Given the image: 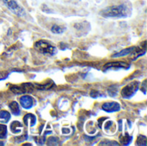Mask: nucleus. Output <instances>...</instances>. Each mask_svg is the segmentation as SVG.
I'll use <instances>...</instances> for the list:
<instances>
[{"label":"nucleus","instance_id":"nucleus-1","mask_svg":"<svg viewBox=\"0 0 147 146\" xmlns=\"http://www.w3.org/2000/svg\"><path fill=\"white\" fill-rule=\"evenodd\" d=\"M131 13V8L126 4H117L111 5L107 8H104L100 11V15L103 17H113V18H121L127 17Z\"/></svg>","mask_w":147,"mask_h":146},{"label":"nucleus","instance_id":"nucleus-2","mask_svg":"<svg viewBox=\"0 0 147 146\" xmlns=\"http://www.w3.org/2000/svg\"><path fill=\"white\" fill-rule=\"evenodd\" d=\"M34 47L37 51L44 54L53 55L55 52V47L47 40H38L34 44Z\"/></svg>","mask_w":147,"mask_h":146},{"label":"nucleus","instance_id":"nucleus-3","mask_svg":"<svg viewBox=\"0 0 147 146\" xmlns=\"http://www.w3.org/2000/svg\"><path fill=\"white\" fill-rule=\"evenodd\" d=\"M140 85V83L138 81H134V82L130 83L129 84H127L121 89V96L125 99L131 98L138 91Z\"/></svg>","mask_w":147,"mask_h":146},{"label":"nucleus","instance_id":"nucleus-4","mask_svg":"<svg viewBox=\"0 0 147 146\" xmlns=\"http://www.w3.org/2000/svg\"><path fill=\"white\" fill-rule=\"evenodd\" d=\"M4 4L7 6V8L12 11L14 14L19 15V16H23L25 15L24 9L16 3V0H3Z\"/></svg>","mask_w":147,"mask_h":146},{"label":"nucleus","instance_id":"nucleus-5","mask_svg":"<svg viewBox=\"0 0 147 146\" xmlns=\"http://www.w3.org/2000/svg\"><path fill=\"white\" fill-rule=\"evenodd\" d=\"M34 89V84L30 83H26L22 84L21 86H11L9 88L10 91L13 92L16 95H21V94H25V93H29L32 92Z\"/></svg>","mask_w":147,"mask_h":146},{"label":"nucleus","instance_id":"nucleus-6","mask_svg":"<svg viewBox=\"0 0 147 146\" xmlns=\"http://www.w3.org/2000/svg\"><path fill=\"white\" fill-rule=\"evenodd\" d=\"M102 109L107 113H114L118 112L121 110V105L118 102H105L102 106Z\"/></svg>","mask_w":147,"mask_h":146},{"label":"nucleus","instance_id":"nucleus-7","mask_svg":"<svg viewBox=\"0 0 147 146\" xmlns=\"http://www.w3.org/2000/svg\"><path fill=\"white\" fill-rule=\"evenodd\" d=\"M129 67V65L125 63V62H122V61H115V62H109L108 64H106L103 67V70L104 71H108V70H110V69H127Z\"/></svg>","mask_w":147,"mask_h":146},{"label":"nucleus","instance_id":"nucleus-8","mask_svg":"<svg viewBox=\"0 0 147 146\" xmlns=\"http://www.w3.org/2000/svg\"><path fill=\"white\" fill-rule=\"evenodd\" d=\"M20 103L23 108L29 109L34 106V99L30 96H22L20 98Z\"/></svg>","mask_w":147,"mask_h":146},{"label":"nucleus","instance_id":"nucleus-9","mask_svg":"<svg viewBox=\"0 0 147 146\" xmlns=\"http://www.w3.org/2000/svg\"><path fill=\"white\" fill-rule=\"evenodd\" d=\"M34 86L35 89H40V90H47V89H50L53 88V87L55 86V84H54V83H53L52 80L48 79V80H47L46 83H43V84L37 83V84H34Z\"/></svg>","mask_w":147,"mask_h":146},{"label":"nucleus","instance_id":"nucleus-10","mask_svg":"<svg viewBox=\"0 0 147 146\" xmlns=\"http://www.w3.org/2000/svg\"><path fill=\"white\" fill-rule=\"evenodd\" d=\"M23 122L28 126H34L36 123V117L32 114H28L23 118Z\"/></svg>","mask_w":147,"mask_h":146},{"label":"nucleus","instance_id":"nucleus-11","mask_svg":"<svg viewBox=\"0 0 147 146\" xmlns=\"http://www.w3.org/2000/svg\"><path fill=\"white\" fill-rule=\"evenodd\" d=\"M22 124L19 121H13L10 125V130L13 133L18 134L22 132Z\"/></svg>","mask_w":147,"mask_h":146},{"label":"nucleus","instance_id":"nucleus-12","mask_svg":"<svg viewBox=\"0 0 147 146\" xmlns=\"http://www.w3.org/2000/svg\"><path fill=\"white\" fill-rule=\"evenodd\" d=\"M9 109L11 111V113L14 114V115H19L20 113H21V110H20V107L18 105V103L16 102H12L9 103Z\"/></svg>","mask_w":147,"mask_h":146},{"label":"nucleus","instance_id":"nucleus-13","mask_svg":"<svg viewBox=\"0 0 147 146\" xmlns=\"http://www.w3.org/2000/svg\"><path fill=\"white\" fill-rule=\"evenodd\" d=\"M132 139H133V138H132L131 136H129L128 134H126V135L121 137L120 141H121V143L122 145H129L130 142L132 141Z\"/></svg>","mask_w":147,"mask_h":146},{"label":"nucleus","instance_id":"nucleus-14","mask_svg":"<svg viewBox=\"0 0 147 146\" xmlns=\"http://www.w3.org/2000/svg\"><path fill=\"white\" fill-rule=\"evenodd\" d=\"M137 145H147V139L146 136L144 135H140L138 137L137 142H136Z\"/></svg>","mask_w":147,"mask_h":146},{"label":"nucleus","instance_id":"nucleus-15","mask_svg":"<svg viewBox=\"0 0 147 146\" xmlns=\"http://www.w3.org/2000/svg\"><path fill=\"white\" fill-rule=\"evenodd\" d=\"M108 92H109V94L111 96H115L117 95V93H118V86L115 85V84L110 86V87L109 88V89H108Z\"/></svg>","mask_w":147,"mask_h":146},{"label":"nucleus","instance_id":"nucleus-16","mask_svg":"<svg viewBox=\"0 0 147 146\" xmlns=\"http://www.w3.org/2000/svg\"><path fill=\"white\" fill-rule=\"evenodd\" d=\"M0 119L3 120L4 122H8L10 119V114L7 111H1L0 112Z\"/></svg>","mask_w":147,"mask_h":146},{"label":"nucleus","instance_id":"nucleus-17","mask_svg":"<svg viewBox=\"0 0 147 146\" xmlns=\"http://www.w3.org/2000/svg\"><path fill=\"white\" fill-rule=\"evenodd\" d=\"M51 30H52V32L53 34H62L64 32L65 28H62V27H60V26H58V25H53L52 27Z\"/></svg>","mask_w":147,"mask_h":146},{"label":"nucleus","instance_id":"nucleus-18","mask_svg":"<svg viewBox=\"0 0 147 146\" xmlns=\"http://www.w3.org/2000/svg\"><path fill=\"white\" fill-rule=\"evenodd\" d=\"M7 136V127L4 125L0 124V139H5Z\"/></svg>","mask_w":147,"mask_h":146},{"label":"nucleus","instance_id":"nucleus-19","mask_svg":"<svg viewBox=\"0 0 147 146\" xmlns=\"http://www.w3.org/2000/svg\"><path fill=\"white\" fill-rule=\"evenodd\" d=\"M9 73L7 72V71H2V72H0V81L6 79L9 77Z\"/></svg>","mask_w":147,"mask_h":146},{"label":"nucleus","instance_id":"nucleus-20","mask_svg":"<svg viewBox=\"0 0 147 146\" xmlns=\"http://www.w3.org/2000/svg\"><path fill=\"white\" fill-rule=\"evenodd\" d=\"M90 96H91V97H93V98H96V97H99V96H101L102 95H101V93H100L99 91H96V90H92V91L90 92Z\"/></svg>","mask_w":147,"mask_h":146}]
</instances>
